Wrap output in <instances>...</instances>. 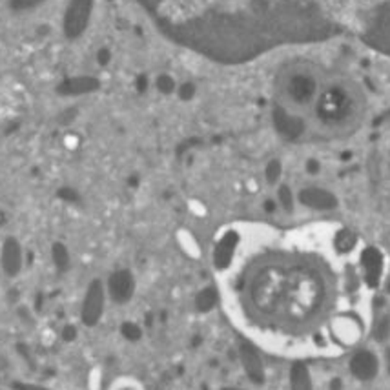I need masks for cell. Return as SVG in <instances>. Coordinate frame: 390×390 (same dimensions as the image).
<instances>
[{
	"label": "cell",
	"instance_id": "10",
	"mask_svg": "<svg viewBox=\"0 0 390 390\" xmlns=\"http://www.w3.org/2000/svg\"><path fill=\"white\" fill-rule=\"evenodd\" d=\"M239 352H241V361L245 365L246 372L250 374L252 379L261 382L263 379V365H261V360H259L257 351L252 345H248V343H243Z\"/></svg>",
	"mask_w": 390,
	"mask_h": 390
},
{
	"label": "cell",
	"instance_id": "12",
	"mask_svg": "<svg viewBox=\"0 0 390 390\" xmlns=\"http://www.w3.org/2000/svg\"><path fill=\"white\" fill-rule=\"evenodd\" d=\"M276 201H277V205H279V207L286 212V214H294L295 205H298V197H295L294 190L290 188L288 184L283 183L277 186Z\"/></svg>",
	"mask_w": 390,
	"mask_h": 390
},
{
	"label": "cell",
	"instance_id": "11",
	"mask_svg": "<svg viewBox=\"0 0 390 390\" xmlns=\"http://www.w3.org/2000/svg\"><path fill=\"white\" fill-rule=\"evenodd\" d=\"M219 301V295H217V290L208 286V288H202L197 295H195V310L201 312V314H208L215 308Z\"/></svg>",
	"mask_w": 390,
	"mask_h": 390
},
{
	"label": "cell",
	"instance_id": "2",
	"mask_svg": "<svg viewBox=\"0 0 390 390\" xmlns=\"http://www.w3.org/2000/svg\"><path fill=\"white\" fill-rule=\"evenodd\" d=\"M360 115V102L351 88L332 83L317 92L314 101V121L324 132H343L355 123Z\"/></svg>",
	"mask_w": 390,
	"mask_h": 390
},
{
	"label": "cell",
	"instance_id": "16",
	"mask_svg": "<svg viewBox=\"0 0 390 390\" xmlns=\"http://www.w3.org/2000/svg\"><path fill=\"white\" fill-rule=\"evenodd\" d=\"M281 176H283V164H281L279 159H272L267 164V170H264L268 184H277L281 181Z\"/></svg>",
	"mask_w": 390,
	"mask_h": 390
},
{
	"label": "cell",
	"instance_id": "3",
	"mask_svg": "<svg viewBox=\"0 0 390 390\" xmlns=\"http://www.w3.org/2000/svg\"><path fill=\"white\" fill-rule=\"evenodd\" d=\"M288 77V83L285 80V84H283V92H285V99L288 101V104L295 106V108L314 104L317 92H319V84H317L314 71L295 68L290 71Z\"/></svg>",
	"mask_w": 390,
	"mask_h": 390
},
{
	"label": "cell",
	"instance_id": "5",
	"mask_svg": "<svg viewBox=\"0 0 390 390\" xmlns=\"http://www.w3.org/2000/svg\"><path fill=\"white\" fill-rule=\"evenodd\" d=\"M298 202L316 212H330L338 208V197L330 190L321 186H305L298 192Z\"/></svg>",
	"mask_w": 390,
	"mask_h": 390
},
{
	"label": "cell",
	"instance_id": "7",
	"mask_svg": "<svg viewBox=\"0 0 390 390\" xmlns=\"http://www.w3.org/2000/svg\"><path fill=\"white\" fill-rule=\"evenodd\" d=\"M360 264L363 270L365 283L370 288H376L382 283L383 268H385V261H383L382 252L374 248V246H367L360 255Z\"/></svg>",
	"mask_w": 390,
	"mask_h": 390
},
{
	"label": "cell",
	"instance_id": "1",
	"mask_svg": "<svg viewBox=\"0 0 390 390\" xmlns=\"http://www.w3.org/2000/svg\"><path fill=\"white\" fill-rule=\"evenodd\" d=\"M162 35L219 64L355 39L390 55V0H137Z\"/></svg>",
	"mask_w": 390,
	"mask_h": 390
},
{
	"label": "cell",
	"instance_id": "9",
	"mask_svg": "<svg viewBox=\"0 0 390 390\" xmlns=\"http://www.w3.org/2000/svg\"><path fill=\"white\" fill-rule=\"evenodd\" d=\"M276 130L288 140H295L305 133V121L298 115L288 114L286 110H277L274 114Z\"/></svg>",
	"mask_w": 390,
	"mask_h": 390
},
{
	"label": "cell",
	"instance_id": "18",
	"mask_svg": "<svg viewBox=\"0 0 390 390\" xmlns=\"http://www.w3.org/2000/svg\"><path fill=\"white\" fill-rule=\"evenodd\" d=\"M77 338V327L75 324H66L64 329H62V339L64 341H73V339Z\"/></svg>",
	"mask_w": 390,
	"mask_h": 390
},
{
	"label": "cell",
	"instance_id": "6",
	"mask_svg": "<svg viewBox=\"0 0 390 390\" xmlns=\"http://www.w3.org/2000/svg\"><path fill=\"white\" fill-rule=\"evenodd\" d=\"M135 294V277L130 270H118L108 281V295L115 305H126Z\"/></svg>",
	"mask_w": 390,
	"mask_h": 390
},
{
	"label": "cell",
	"instance_id": "13",
	"mask_svg": "<svg viewBox=\"0 0 390 390\" xmlns=\"http://www.w3.org/2000/svg\"><path fill=\"white\" fill-rule=\"evenodd\" d=\"M372 336L374 339L379 343H385L386 339L390 338V314H383V316L376 321Z\"/></svg>",
	"mask_w": 390,
	"mask_h": 390
},
{
	"label": "cell",
	"instance_id": "4",
	"mask_svg": "<svg viewBox=\"0 0 390 390\" xmlns=\"http://www.w3.org/2000/svg\"><path fill=\"white\" fill-rule=\"evenodd\" d=\"M106 308V290L101 281H93L88 286L80 307V321L84 327H97L104 316Z\"/></svg>",
	"mask_w": 390,
	"mask_h": 390
},
{
	"label": "cell",
	"instance_id": "15",
	"mask_svg": "<svg viewBox=\"0 0 390 390\" xmlns=\"http://www.w3.org/2000/svg\"><path fill=\"white\" fill-rule=\"evenodd\" d=\"M121 334H123L124 339L135 343L142 338V329H140V324H137L135 321H124L121 324Z\"/></svg>",
	"mask_w": 390,
	"mask_h": 390
},
{
	"label": "cell",
	"instance_id": "14",
	"mask_svg": "<svg viewBox=\"0 0 390 390\" xmlns=\"http://www.w3.org/2000/svg\"><path fill=\"white\" fill-rule=\"evenodd\" d=\"M292 386L294 390H310V377L303 365H295L292 370Z\"/></svg>",
	"mask_w": 390,
	"mask_h": 390
},
{
	"label": "cell",
	"instance_id": "17",
	"mask_svg": "<svg viewBox=\"0 0 390 390\" xmlns=\"http://www.w3.org/2000/svg\"><path fill=\"white\" fill-rule=\"evenodd\" d=\"M305 170H307L308 176H319L321 171V162L317 161V159H308L307 162H305Z\"/></svg>",
	"mask_w": 390,
	"mask_h": 390
},
{
	"label": "cell",
	"instance_id": "20",
	"mask_svg": "<svg viewBox=\"0 0 390 390\" xmlns=\"http://www.w3.org/2000/svg\"><path fill=\"white\" fill-rule=\"evenodd\" d=\"M386 363H389V367H390V351L386 352Z\"/></svg>",
	"mask_w": 390,
	"mask_h": 390
},
{
	"label": "cell",
	"instance_id": "8",
	"mask_svg": "<svg viewBox=\"0 0 390 390\" xmlns=\"http://www.w3.org/2000/svg\"><path fill=\"white\" fill-rule=\"evenodd\" d=\"M377 370H379V361H377V355L372 351L361 348L352 355L351 372L361 382L374 379L377 376Z\"/></svg>",
	"mask_w": 390,
	"mask_h": 390
},
{
	"label": "cell",
	"instance_id": "19",
	"mask_svg": "<svg viewBox=\"0 0 390 390\" xmlns=\"http://www.w3.org/2000/svg\"><path fill=\"white\" fill-rule=\"evenodd\" d=\"M385 292L390 295V279L386 281V285H385Z\"/></svg>",
	"mask_w": 390,
	"mask_h": 390
}]
</instances>
